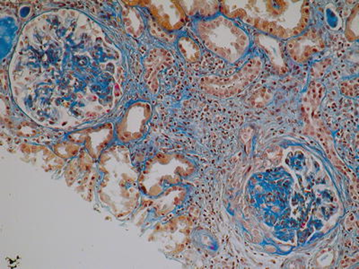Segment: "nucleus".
Segmentation results:
<instances>
[{
	"label": "nucleus",
	"mask_w": 359,
	"mask_h": 269,
	"mask_svg": "<svg viewBox=\"0 0 359 269\" xmlns=\"http://www.w3.org/2000/svg\"><path fill=\"white\" fill-rule=\"evenodd\" d=\"M196 28L208 49L229 62L241 59L251 45L245 32L222 14L203 19L198 22Z\"/></svg>",
	"instance_id": "f03ea898"
},
{
	"label": "nucleus",
	"mask_w": 359,
	"mask_h": 269,
	"mask_svg": "<svg viewBox=\"0 0 359 269\" xmlns=\"http://www.w3.org/2000/svg\"><path fill=\"white\" fill-rule=\"evenodd\" d=\"M286 47L290 57L299 62L319 53L325 48V44L318 32L310 30L291 38Z\"/></svg>",
	"instance_id": "7ed1b4c3"
},
{
	"label": "nucleus",
	"mask_w": 359,
	"mask_h": 269,
	"mask_svg": "<svg viewBox=\"0 0 359 269\" xmlns=\"http://www.w3.org/2000/svg\"><path fill=\"white\" fill-rule=\"evenodd\" d=\"M358 5H357L346 25V37L349 41H357L358 38Z\"/></svg>",
	"instance_id": "20e7f679"
},
{
	"label": "nucleus",
	"mask_w": 359,
	"mask_h": 269,
	"mask_svg": "<svg viewBox=\"0 0 359 269\" xmlns=\"http://www.w3.org/2000/svg\"><path fill=\"white\" fill-rule=\"evenodd\" d=\"M219 8L224 17L239 19L276 39L303 34L310 21L307 1H223Z\"/></svg>",
	"instance_id": "f257e3e1"
}]
</instances>
